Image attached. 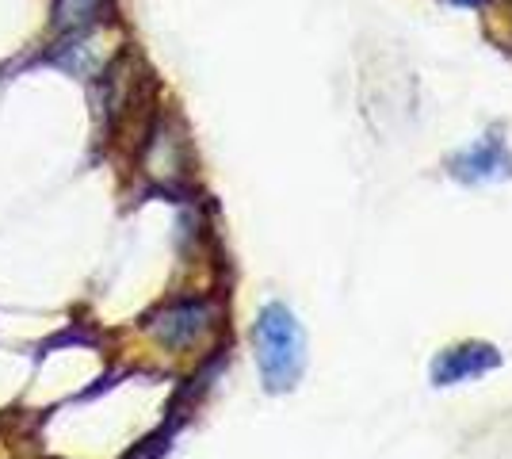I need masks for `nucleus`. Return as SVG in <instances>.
<instances>
[{
    "label": "nucleus",
    "mask_w": 512,
    "mask_h": 459,
    "mask_svg": "<svg viewBox=\"0 0 512 459\" xmlns=\"http://www.w3.org/2000/svg\"><path fill=\"white\" fill-rule=\"evenodd\" d=\"M256 372L268 394H287L306 372V329L287 303H264L253 322Z\"/></svg>",
    "instance_id": "f257e3e1"
},
{
    "label": "nucleus",
    "mask_w": 512,
    "mask_h": 459,
    "mask_svg": "<svg viewBox=\"0 0 512 459\" xmlns=\"http://www.w3.org/2000/svg\"><path fill=\"white\" fill-rule=\"evenodd\" d=\"M459 4H482V0H459Z\"/></svg>",
    "instance_id": "6e6552de"
},
{
    "label": "nucleus",
    "mask_w": 512,
    "mask_h": 459,
    "mask_svg": "<svg viewBox=\"0 0 512 459\" xmlns=\"http://www.w3.org/2000/svg\"><path fill=\"white\" fill-rule=\"evenodd\" d=\"M184 169V138L172 131L169 123H161L157 131L150 134V150H146V173L161 184L176 180Z\"/></svg>",
    "instance_id": "39448f33"
},
{
    "label": "nucleus",
    "mask_w": 512,
    "mask_h": 459,
    "mask_svg": "<svg viewBox=\"0 0 512 459\" xmlns=\"http://www.w3.org/2000/svg\"><path fill=\"white\" fill-rule=\"evenodd\" d=\"M104 50H100V39L92 35H81V31H73V39L58 50V66H65L69 73H77V77H96L100 69H104Z\"/></svg>",
    "instance_id": "423d86ee"
},
{
    "label": "nucleus",
    "mask_w": 512,
    "mask_h": 459,
    "mask_svg": "<svg viewBox=\"0 0 512 459\" xmlns=\"http://www.w3.org/2000/svg\"><path fill=\"white\" fill-rule=\"evenodd\" d=\"M211 322H214V303L184 299V303H172L165 310H157L150 318V333L161 345H169V349H192L195 341L207 337Z\"/></svg>",
    "instance_id": "7ed1b4c3"
},
{
    "label": "nucleus",
    "mask_w": 512,
    "mask_h": 459,
    "mask_svg": "<svg viewBox=\"0 0 512 459\" xmlns=\"http://www.w3.org/2000/svg\"><path fill=\"white\" fill-rule=\"evenodd\" d=\"M100 8H104V0H58V12H54V20H58V27L62 31H85V27H92L96 23V16H100Z\"/></svg>",
    "instance_id": "0eeeda50"
},
{
    "label": "nucleus",
    "mask_w": 512,
    "mask_h": 459,
    "mask_svg": "<svg viewBox=\"0 0 512 459\" xmlns=\"http://www.w3.org/2000/svg\"><path fill=\"white\" fill-rule=\"evenodd\" d=\"M493 368H501V349L486 345V341H463V345H451V349L436 352L432 360V387H459L470 379H482Z\"/></svg>",
    "instance_id": "f03ea898"
},
{
    "label": "nucleus",
    "mask_w": 512,
    "mask_h": 459,
    "mask_svg": "<svg viewBox=\"0 0 512 459\" xmlns=\"http://www.w3.org/2000/svg\"><path fill=\"white\" fill-rule=\"evenodd\" d=\"M448 169H451V176L463 180V184H493V180H501V176H512L509 146H505V138L486 134V138L470 142L467 150L455 153L448 161Z\"/></svg>",
    "instance_id": "20e7f679"
}]
</instances>
